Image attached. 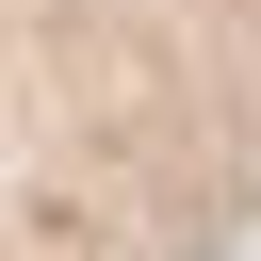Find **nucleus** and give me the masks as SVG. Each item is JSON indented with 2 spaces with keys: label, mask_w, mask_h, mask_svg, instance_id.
<instances>
[{
  "label": "nucleus",
  "mask_w": 261,
  "mask_h": 261,
  "mask_svg": "<svg viewBox=\"0 0 261 261\" xmlns=\"http://www.w3.org/2000/svg\"><path fill=\"white\" fill-rule=\"evenodd\" d=\"M0 261H261V0H0Z\"/></svg>",
  "instance_id": "1"
}]
</instances>
